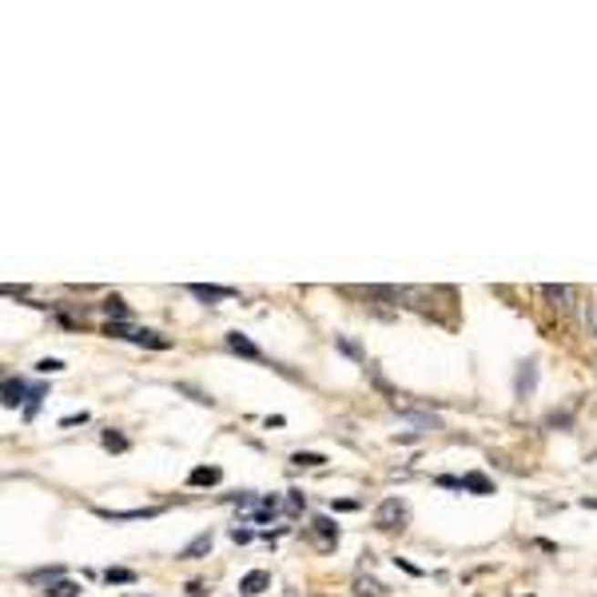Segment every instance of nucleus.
<instances>
[{"instance_id":"1","label":"nucleus","mask_w":597,"mask_h":597,"mask_svg":"<svg viewBox=\"0 0 597 597\" xmlns=\"http://www.w3.org/2000/svg\"><path fill=\"white\" fill-rule=\"evenodd\" d=\"M407 518H410V510H407L403 498H383V502L375 506V526H378V530H386V534L403 530V526H407Z\"/></svg>"},{"instance_id":"2","label":"nucleus","mask_w":597,"mask_h":597,"mask_svg":"<svg viewBox=\"0 0 597 597\" xmlns=\"http://www.w3.org/2000/svg\"><path fill=\"white\" fill-rule=\"evenodd\" d=\"M541 299H546L558 314H570V307H573V287H566V283H546V287H541Z\"/></svg>"},{"instance_id":"3","label":"nucleus","mask_w":597,"mask_h":597,"mask_svg":"<svg viewBox=\"0 0 597 597\" xmlns=\"http://www.w3.org/2000/svg\"><path fill=\"white\" fill-rule=\"evenodd\" d=\"M108 522H139V518H156L164 514V506H144V510H96Z\"/></svg>"},{"instance_id":"4","label":"nucleus","mask_w":597,"mask_h":597,"mask_svg":"<svg viewBox=\"0 0 597 597\" xmlns=\"http://www.w3.org/2000/svg\"><path fill=\"white\" fill-rule=\"evenodd\" d=\"M311 534L319 538V546H323V550H331L335 541H339V526H335L327 514H319V518H314V522H311Z\"/></svg>"},{"instance_id":"5","label":"nucleus","mask_w":597,"mask_h":597,"mask_svg":"<svg viewBox=\"0 0 597 597\" xmlns=\"http://www.w3.org/2000/svg\"><path fill=\"white\" fill-rule=\"evenodd\" d=\"M267 585H271V573L267 570H252L243 582H239V593H243V597H259Z\"/></svg>"},{"instance_id":"6","label":"nucleus","mask_w":597,"mask_h":597,"mask_svg":"<svg viewBox=\"0 0 597 597\" xmlns=\"http://www.w3.org/2000/svg\"><path fill=\"white\" fill-rule=\"evenodd\" d=\"M28 395H32V390L20 383V378H13V375L5 378V407H8V410H13V407H28V403H25Z\"/></svg>"},{"instance_id":"7","label":"nucleus","mask_w":597,"mask_h":597,"mask_svg":"<svg viewBox=\"0 0 597 597\" xmlns=\"http://www.w3.org/2000/svg\"><path fill=\"white\" fill-rule=\"evenodd\" d=\"M195 299H203V303H220V299H235V291L232 287H211V283H191L188 287Z\"/></svg>"},{"instance_id":"8","label":"nucleus","mask_w":597,"mask_h":597,"mask_svg":"<svg viewBox=\"0 0 597 597\" xmlns=\"http://www.w3.org/2000/svg\"><path fill=\"white\" fill-rule=\"evenodd\" d=\"M132 343L151 346V351H168V346H171V339H164V335L151 331V327H136V331H132Z\"/></svg>"},{"instance_id":"9","label":"nucleus","mask_w":597,"mask_h":597,"mask_svg":"<svg viewBox=\"0 0 597 597\" xmlns=\"http://www.w3.org/2000/svg\"><path fill=\"white\" fill-rule=\"evenodd\" d=\"M227 346H232L235 355H243V358H263V351L247 339V335H239V331H227Z\"/></svg>"},{"instance_id":"10","label":"nucleus","mask_w":597,"mask_h":597,"mask_svg":"<svg viewBox=\"0 0 597 597\" xmlns=\"http://www.w3.org/2000/svg\"><path fill=\"white\" fill-rule=\"evenodd\" d=\"M100 311L108 314V323H124V319H132V311H128V303L119 299V295H108L100 303Z\"/></svg>"},{"instance_id":"11","label":"nucleus","mask_w":597,"mask_h":597,"mask_svg":"<svg viewBox=\"0 0 597 597\" xmlns=\"http://www.w3.org/2000/svg\"><path fill=\"white\" fill-rule=\"evenodd\" d=\"M514 386H518V395H530V390L538 386V363L530 358V363H522V371H518V378H514Z\"/></svg>"},{"instance_id":"12","label":"nucleus","mask_w":597,"mask_h":597,"mask_svg":"<svg viewBox=\"0 0 597 597\" xmlns=\"http://www.w3.org/2000/svg\"><path fill=\"white\" fill-rule=\"evenodd\" d=\"M223 478L220 466H195V470L188 474V486H215Z\"/></svg>"},{"instance_id":"13","label":"nucleus","mask_w":597,"mask_h":597,"mask_svg":"<svg viewBox=\"0 0 597 597\" xmlns=\"http://www.w3.org/2000/svg\"><path fill=\"white\" fill-rule=\"evenodd\" d=\"M462 490H470V494H494V482L486 474L470 470V474H462Z\"/></svg>"},{"instance_id":"14","label":"nucleus","mask_w":597,"mask_h":597,"mask_svg":"<svg viewBox=\"0 0 597 597\" xmlns=\"http://www.w3.org/2000/svg\"><path fill=\"white\" fill-rule=\"evenodd\" d=\"M211 550V530H208V534H200V538H191L188 541V546H183L180 550V558H188V561H195V558H203V553H208Z\"/></svg>"},{"instance_id":"15","label":"nucleus","mask_w":597,"mask_h":597,"mask_svg":"<svg viewBox=\"0 0 597 597\" xmlns=\"http://www.w3.org/2000/svg\"><path fill=\"white\" fill-rule=\"evenodd\" d=\"M45 593H48V597H80V585L68 582V578H57V582L45 585Z\"/></svg>"},{"instance_id":"16","label":"nucleus","mask_w":597,"mask_h":597,"mask_svg":"<svg viewBox=\"0 0 597 597\" xmlns=\"http://www.w3.org/2000/svg\"><path fill=\"white\" fill-rule=\"evenodd\" d=\"M291 462H295V466H307V470H319V466L327 462V458H323V454H314V450H299V454H291Z\"/></svg>"},{"instance_id":"17","label":"nucleus","mask_w":597,"mask_h":597,"mask_svg":"<svg viewBox=\"0 0 597 597\" xmlns=\"http://www.w3.org/2000/svg\"><path fill=\"white\" fill-rule=\"evenodd\" d=\"M104 582H108V585H132V582H136V570L116 566V570H108V573H104Z\"/></svg>"},{"instance_id":"18","label":"nucleus","mask_w":597,"mask_h":597,"mask_svg":"<svg viewBox=\"0 0 597 597\" xmlns=\"http://www.w3.org/2000/svg\"><path fill=\"white\" fill-rule=\"evenodd\" d=\"M355 593L358 597H383V585H378L375 578H358L355 582Z\"/></svg>"},{"instance_id":"19","label":"nucleus","mask_w":597,"mask_h":597,"mask_svg":"<svg viewBox=\"0 0 597 597\" xmlns=\"http://www.w3.org/2000/svg\"><path fill=\"white\" fill-rule=\"evenodd\" d=\"M104 447L108 450H128V438H124V434H119V430H104Z\"/></svg>"},{"instance_id":"20","label":"nucleus","mask_w":597,"mask_h":597,"mask_svg":"<svg viewBox=\"0 0 597 597\" xmlns=\"http://www.w3.org/2000/svg\"><path fill=\"white\" fill-rule=\"evenodd\" d=\"M104 335L108 339H132V327H128V323H108Z\"/></svg>"},{"instance_id":"21","label":"nucleus","mask_w":597,"mask_h":597,"mask_svg":"<svg viewBox=\"0 0 597 597\" xmlns=\"http://www.w3.org/2000/svg\"><path fill=\"white\" fill-rule=\"evenodd\" d=\"M335 343H339V351H343V355H351V358H358V363H366L363 351H358V343H351V339H346V335H339V339H335Z\"/></svg>"},{"instance_id":"22","label":"nucleus","mask_w":597,"mask_h":597,"mask_svg":"<svg viewBox=\"0 0 597 597\" xmlns=\"http://www.w3.org/2000/svg\"><path fill=\"white\" fill-rule=\"evenodd\" d=\"M36 371H40V375H57V371H64V363H60V358H40Z\"/></svg>"},{"instance_id":"23","label":"nucleus","mask_w":597,"mask_h":597,"mask_svg":"<svg viewBox=\"0 0 597 597\" xmlns=\"http://www.w3.org/2000/svg\"><path fill=\"white\" fill-rule=\"evenodd\" d=\"M40 398H45V390H32V395H28V407H25V418H32V415H36V410H40Z\"/></svg>"},{"instance_id":"24","label":"nucleus","mask_w":597,"mask_h":597,"mask_svg":"<svg viewBox=\"0 0 597 597\" xmlns=\"http://www.w3.org/2000/svg\"><path fill=\"white\" fill-rule=\"evenodd\" d=\"M303 502H307V498H303V490H287V502H283V506L291 510V514H295V510H299Z\"/></svg>"},{"instance_id":"25","label":"nucleus","mask_w":597,"mask_h":597,"mask_svg":"<svg viewBox=\"0 0 597 597\" xmlns=\"http://www.w3.org/2000/svg\"><path fill=\"white\" fill-rule=\"evenodd\" d=\"M585 331H590L593 339H597V303H593L590 311H585Z\"/></svg>"},{"instance_id":"26","label":"nucleus","mask_w":597,"mask_h":597,"mask_svg":"<svg viewBox=\"0 0 597 597\" xmlns=\"http://www.w3.org/2000/svg\"><path fill=\"white\" fill-rule=\"evenodd\" d=\"M232 541H235V546H247V541H252V530H232Z\"/></svg>"},{"instance_id":"27","label":"nucleus","mask_w":597,"mask_h":597,"mask_svg":"<svg viewBox=\"0 0 597 597\" xmlns=\"http://www.w3.org/2000/svg\"><path fill=\"white\" fill-rule=\"evenodd\" d=\"M395 566H403V570L410 573V578H422V570L415 566V561H407V558H395Z\"/></svg>"},{"instance_id":"28","label":"nucleus","mask_w":597,"mask_h":597,"mask_svg":"<svg viewBox=\"0 0 597 597\" xmlns=\"http://www.w3.org/2000/svg\"><path fill=\"white\" fill-rule=\"evenodd\" d=\"M438 486H447V490H462V478H450V474H442V478H438Z\"/></svg>"},{"instance_id":"29","label":"nucleus","mask_w":597,"mask_h":597,"mask_svg":"<svg viewBox=\"0 0 597 597\" xmlns=\"http://www.w3.org/2000/svg\"><path fill=\"white\" fill-rule=\"evenodd\" d=\"M76 422H88V415H84V410H80V415H64L60 427H76Z\"/></svg>"},{"instance_id":"30","label":"nucleus","mask_w":597,"mask_h":597,"mask_svg":"<svg viewBox=\"0 0 597 597\" xmlns=\"http://www.w3.org/2000/svg\"><path fill=\"white\" fill-rule=\"evenodd\" d=\"M203 593H208V585L203 582H188V597H203Z\"/></svg>"}]
</instances>
